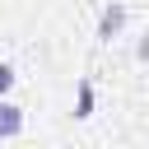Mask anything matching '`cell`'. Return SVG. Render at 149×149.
Segmentation results:
<instances>
[{
  "label": "cell",
  "mask_w": 149,
  "mask_h": 149,
  "mask_svg": "<svg viewBox=\"0 0 149 149\" xmlns=\"http://www.w3.org/2000/svg\"><path fill=\"white\" fill-rule=\"evenodd\" d=\"M135 56H140V61H149V33H144V42L135 47Z\"/></svg>",
  "instance_id": "5"
},
{
  "label": "cell",
  "mask_w": 149,
  "mask_h": 149,
  "mask_svg": "<svg viewBox=\"0 0 149 149\" xmlns=\"http://www.w3.org/2000/svg\"><path fill=\"white\" fill-rule=\"evenodd\" d=\"M19 135H23V112L9 98H0V140H19Z\"/></svg>",
  "instance_id": "2"
},
{
  "label": "cell",
  "mask_w": 149,
  "mask_h": 149,
  "mask_svg": "<svg viewBox=\"0 0 149 149\" xmlns=\"http://www.w3.org/2000/svg\"><path fill=\"white\" fill-rule=\"evenodd\" d=\"M74 116H79V121H88V116H93V84H88V79H79V84H74Z\"/></svg>",
  "instance_id": "3"
},
{
  "label": "cell",
  "mask_w": 149,
  "mask_h": 149,
  "mask_svg": "<svg viewBox=\"0 0 149 149\" xmlns=\"http://www.w3.org/2000/svg\"><path fill=\"white\" fill-rule=\"evenodd\" d=\"M14 79H19V74H14V65H9V61H0V98H9Z\"/></svg>",
  "instance_id": "4"
},
{
  "label": "cell",
  "mask_w": 149,
  "mask_h": 149,
  "mask_svg": "<svg viewBox=\"0 0 149 149\" xmlns=\"http://www.w3.org/2000/svg\"><path fill=\"white\" fill-rule=\"evenodd\" d=\"M121 28H126V5H102V19H98V42H112V37H121Z\"/></svg>",
  "instance_id": "1"
}]
</instances>
